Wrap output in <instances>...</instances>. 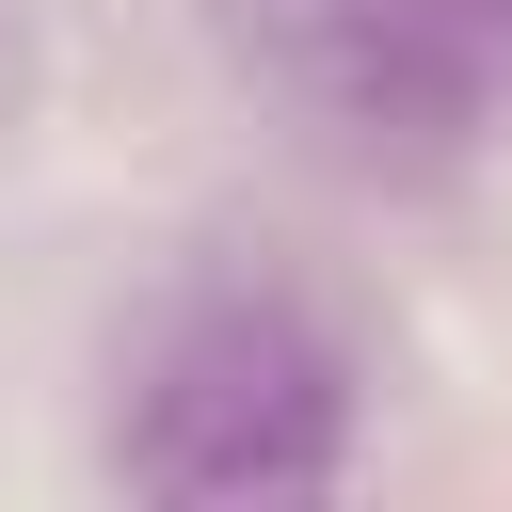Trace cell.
I'll return each instance as SVG.
<instances>
[{
    "label": "cell",
    "mask_w": 512,
    "mask_h": 512,
    "mask_svg": "<svg viewBox=\"0 0 512 512\" xmlns=\"http://www.w3.org/2000/svg\"><path fill=\"white\" fill-rule=\"evenodd\" d=\"M112 464L128 496H320L352 464V352L288 288H208L144 336Z\"/></svg>",
    "instance_id": "obj_1"
},
{
    "label": "cell",
    "mask_w": 512,
    "mask_h": 512,
    "mask_svg": "<svg viewBox=\"0 0 512 512\" xmlns=\"http://www.w3.org/2000/svg\"><path fill=\"white\" fill-rule=\"evenodd\" d=\"M256 64L288 80L304 128L368 160H432L496 128L512 96V0H256Z\"/></svg>",
    "instance_id": "obj_2"
}]
</instances>
